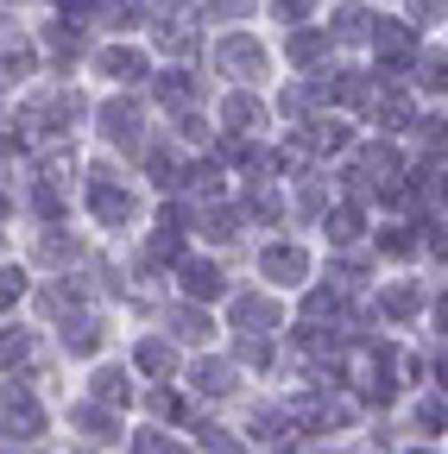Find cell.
Wrapping results in <instances>:
<instances>
[{
	"label": "cell",
	"mask_w": 448,
	"mask_h": 454,
	"mask_svg": "<svg viewBox=\"0 0 448 454\" xmlns=\"http://www.w3.org/2000/svg\"><path fill=\"white\" fill-rule=\"evenodd\" d=\"M64 348H70V354H95V348H101V328L83 316L76 328H64Z\"/></svg>",
	"instance_id": "ba28073f"
},
{
	"label": "cell",
	"mask_w": 448,
	"mask_h": 454,
	"mask_svg": "<svg viewBox=\"0 0 448 454\" xmlns=\"http://www.w3.org/2000/svg\"><path fill=\"white\" fill-rule=\"evenodd\" d=\"M322 51H328V38H316V32H297V38H291V57H297V64H316Z\"/></svg>",
	"instance_id": "9a60e30c"
},
{
	"label": "cell",
	"mask_w": 448,
	"mask_h": 454,
	"mask_svg": "<svg viewBox=\"0 0 448 454\" xmlns=\"http://www.w3.org/2000/svg\"><path fill=\"white\" fill-rule=\"evenodd\" d=\"M95 215H101L107 227H121V221L133 215V196H127V190H114V177H107V170L95 177Z\"/></svg>",
	"instance_id": "3957f363"
},
{
	"label": "cell",
	"mask_w": 448,
	"mask_h": 454,
	"mask_svg": "<svg viewBox=\"0 0 448 454\" xmlns=\"http://www.w3.org/2000/svg\"><path fill=\"white\" fill-rule=\"evenodd\" d=\"M215 64H221V70H234L240 82H253V76L265 70V51H259L247 32H228V38L215 44Z\"/></svg>",
	"instance_id": "6da1fadb"
},
{
	"label": "cell",
	"mask_w": 448,
	"mask_h": 454,
	"mask_svg": "<svg viewBox=\"0 0 448 454\" xmlns=\"http://www.w3.org/2000/svg\"><path fill=\"white\" fill-rule=\"evenodd\" d=\"M177 328H184V334H190V340H202V334H208V322H202V316H196V309H177Z\"/></svg>",
	"instance_id": "4316f807"
},
{
	"label": "cell",
	"mask_w": 448,
	"mask_h": 454,
	"mask_svg": "<svg viewBox=\"0 0 448 454\" xmlns=\"http://www.w3.org/2000/svg\"><path fill=\"white\" fill-rule=\"evenodd\" d=\"M253 215H278V196L271 190H253Z\"/></svg>",
	"instance_id": "f1b7e54d"
},
{
	"label": "cell",
	"mask_w": 448,
	"mask_h": 454,
	"mask_svg": "<svg viewBox=\"0 0 448 454\" xmlns=\"http://www.w3.org/2000/svg\"><path fill=\"white\" fill-rule=\"evenodd\" d=\"M215 184H221V164H196V170H190V190H202V196H208Z\"/></svg>",
	"instance_id": "603a6c76"
},
{
	"label": "cell",
	"mask_w": 448,
	"mask_h": 454,
	"mask_svg": "<svg viewBox=\"0 0 448 454\" xmlns=\"http://www.w3.org/2000/svg\"><path fill=\"white\" fill-rule=\"evenodd\" d=\"M417 76H423V89H448V57H423Z\"/></svg>",
	"instance_id": "e0dca14e"
},
{
	"label": "cell",
	"mask_w": 448,
	"mask_h": 454,
	"mask_svg": "<svg viewBox=\"0 0 448 454\" xmlns=\"http://www.w3.org/2000/svg\"><path fill=\"white\" fill-rule=\"evenodd\" d=\"M328 234H334V240H354V234H360V215H354V208H342V215L328 221Z\"/></svg>",
	"instance_id": "44dd1931"
},
{
	"label": "cell",
	"mask_w": 448,
	"mask_h": 454,
	"mask_svg": "<svg viewBox=\"0 0 448 454\" xmlns=\"http://www.w3.org/2000/svg\"><path fill=\"white\" fill-rule=\"evenodd\" d=\"M417 240H411V227H385V253H411Z\"/></svg>",
	"instance_id": "484cf974"
},
{
	"label": "cell",
	"mask_w": 448,
	"mask_h": 454,
	"mask_svg": "<svg viewBox=\"0 0 448 454\" xmlns=\"http://www.w3.org/2000/svg\"><path fill=\"white\" fill-rule=\"evenodd\" d=\"M95 397H101V404H127V397H133L127 372H121V366H101V372H95Z\"/></svg>",
	"instance_id": "8992f818"
},
{
	"label": "cell",
	"mask_w": 448,
	"mask_h": 454,
	"mask_svg": "<svg viewBox=\"0 0 448 454\" xmlns=\"http://www.w3.org/2000/svg\"><path fill=\"white\" fill-rule=\"evenodd\" d=\"M221 114H228V127H253V121H259V101H253V95H228V101H221Z\"/></svg>",
	"instance_id": "9c48e42d"
},
{
	"label": "cell",
	"mask_w": 448,
	"mask_h": 454,
	"mask_svg": "<svg viewBox=\"0 0 448 454\" xmlns=\"http://www.w3.org/2000/svg\"><path fill=\"white\" fill-rule=\"evenodd\" d=\"M385 309H391V316H411V309H417V291H411V284H398V291H385Z\"/></svg>",
	"instance_id": "d6986e66"
},
{
	"label": "cell",
	"mask_w": 448,
	"mask_h": 454,
	"mask_svg": "<svg viewBox=\"0 0 448 454\" xmlns=\"http://www.w3.org/2000/svg\"><path fill=\"white\" fill-rule=\"evenodd\" d=\"M196 385L221 397V391H228V385H234V372H228V366H196Z\"/></svg>",
	"instance_id": "2e32d148"
},
{
	"label": "cell",
	"mask_w": 448,
	"mask_h": 454,
	"mask_svg": "<svg viewBox=\"0 0 448 454\" xmlns=\"http://www.w3.org/2000/svg\"><path fill=\"white\" fill-rule=\"evenodd\" d=\"M442 7H448V0H411V13H417V20H436Z\"/></svg>",
	"instance_id": "f546056e"
},
{
	"label": "cell",
	"mask_w": 448,
	"mask_h": 454,
	"mask_svg": "<svg viewBox=\"0 0 448 454\" xmlns=\"http://www.w3.org/2000/svg\"><path fill=\"white\" fill-rule=\"evenodd\" d=\"M271 7H278V13H285V20H297V13L310 7V0H271Z\"/></svg>",
	"instance_id": "4dcf8cb0"
},
{
	"label": "cell",
	"mask_w": 448,
	"mask_h": 454,
	"mask_svg": "<svg viewBox=\"0 0 448 454\" xmlns=\"http://www.w3.org/2000/svg\"><path fill=\"white\" fill-rule=\"evenodd\" d=\"M76 423H83L95 442H114V417H107V411H95V404H89V411H76Z\"/></svg>",
	"instance_id": "5bb4252c"
},
{
	"label": "cell",
	"mask_w": 448,
	"mask_h": 454,
	"mask_svg": "<svg viewBox=\"0 0 448 454\" xmlns=\"http://www.w3.org/2000/svg\"><path fill=\"white\" fill-rule=\"evenodd\" d=\"M139 366H145V372H171V366H177V354L164 348V340H145V348H139Z\"/></svg>",
	"instance_id": "7c38bea8"
},
{
	"label": "cell",
	"mask_w": 448,
	"mask_h": 454,
	"mask_svg": "<svg viewBox=\"0 0 448 454\" xmlns=\"http://www.w3.org/2000/svg\"><path fill=\"white\" fill-rule=\"evenodd\" d=\"M158 101H177V107H184V101H190V76H164V82H158Z\"/></svg>",
	"instance_id": "ffe728a7"
},
{
	"label": "cell",
	"mask_w": 448,
	"mask_h": 454,
	"mask_svg": "<svg viewBox=\"0 0 448 454\" xmlns=\"http://www.w3.org/2000/svg\"><path fill=\"white\" fill-rule=\"evenodd\" d=\"M76 44H83V38H76L70 26H51V51H58V57H76Z\"/></svg>",
	"instance_id": "cb8c5ba5"
},
{
	"label": "cell",
	"mask_w": 448,
	"mask_h": 454,
	"mask_svg": "<svg viewBox=\"0 0 448 454\" xmlns=\"http://www.w3.org/2000/svg\"><path fill=\"white\" fill-rule=\"evenodd\" d=\"M303 271H310V259H303L297 247H271V253H265V278H278V284H297Z\"/></svg>",
	"instance_id": "277c9868"
},
{
	"label": "cell",
	"mask_w": 448,
	"mask_h": 454,
	"mask_svg": "<svg viewBox=\"0 0 448 454\" xmlns=\"http://www.w3.org/2000/svg\"><path fill=\"white\" fill-rule=\"evenodd\" d=\"M26 70H32V51H26V44H0V76L13 82V76H26Z\"/></svg>",
	"instance_id": "8fae6325"
},
{
	"label": "cell",
	"mask_w": 448,
	"mask_h": 454,
	"mask_svg": "<svg viewBox=\"0 0 448 454\" xmlns=\"http://www.w3.org/2000/svg\"><path fill=\"white\" fill-rule=\"evenodd\" d=\"M265 322H278L271 297H234V328H265Z\"/></svg>",
	"instance_id": "5b68a950"
},
{
	"label": "cell",
	"mask_w": 448,
	"mask_h": 454,
	"mask_svg": "<svg viewBox=\"0 0 448 454\" xmlns=\"http://www.w3.org/2000/svg\"><path fill=\"white\" fill-rule=\"evenodd\" d=\"M334 26H342V38H366V32H360V26H366L360 7H342V13H334Z\"/></svg>",
	"instance_id": "7402d4cb"
},
{
	"label": "cell",
	"mask_w": 448,
	"mask_h": 454,
	"mask_svg": "<svg viewBox=\"0 0 448 454\" xmlns=\"http://www.w3.org/2000/svg\"><path fill=\"white\" fill-rule=\"evenodd\" d=\"M133 454H177V448H171V442H164L158 429H145V435L133 442Z\"/></svg>",
	"instance_id": "d4e9b609"
},
{
	"label": "cell",
	"mask_w": 448,
	"mask_h": 454,
	"mask_svg": "<svg viewBox=\"0 0 448 454\" xmlns=\"http://www.w3.org/2000/svg\"><path fill=\"white\" fill-rule=\"evenodd\" d=\"M184 284H190V297H215L221 291V271L208 259H196V265H184Z\"/></svg>",
	"instance_id": "52a82bcc"
},
{
	"label": "cell",
	"mask_w": 448,
	"mask_h": 454,
	"mask_svg": "<svg viewBox=\"0 0 448 454\" xmlns=\"http://www.w3.org/2000/svg\"><path fill=\"white\" fill-rule=\"evenodd\" d=\"M20 291H26V271H0V309H7V303H20Z\"/></svg>",
	"instance_id": "ac0fdd59"
},
{
	"label": "cell",
	"mask_w": 448,
	"mask_h": 454,
	"mask_svg": "<svg viewBox=\"0 0 448 454\" xmlns=\"http://www.w3.org/2000/svg\"><path fill=\"white\" fill-rule=\"evenodd\" d=\"M0 215H7V196H0Z\"/></svg>",
	"instance_id": "d6a6232c"
},
{
	"label": "cell",
	"mask_w": 448,
	"mask_h": 454,
	"mask_svg": "<svg viewBox=\"0 0 448 454\" xmlns=\"http://www.w3.org/2000/svg\"><path fill=\"white\" fill-rule=\"evenodd\" d=\"M26 348H32V340H26L20 328H0V366H20V360H26Z\"/></svg>",
	"instance_id": "4fadbf2b"
},
{
	"label": "cell",
	"mask_w": 448,
	"mask_h": 454,
	"mask_svg": "<svg viewBox=\"0 0 448 454\" xmlns=\"http://www.w3.org/2000/svg\"><path fill=\"white\" fill-rule=\"evenodd\" d=\"M101 70H107V76H145L139 51H107V57H101Z\"/></svg>",
	"instance_id": "30bf717a"
},
{
	"label": "cell",
	"mask_w": 448,
	"mask_h": 454,
	"mask_svg": "<svg viewBox=\"0 0 448 454\" xmlns=\"http://www.w3.org/2000/svg\"><path fill=\"white\" fill-rule=\"evenodd\" d=\"M101 127H107L114 145H139V107L133 101H107L101 107Z\"/></svg>",
	"instance_id": "7a4b0ae2"
},
{
	"label": "cell",
	"mask_w": 448,
	"mask_h": 454,
	"mask_svg": "<svg viewBox=\"0 0 448 454\" xmlns=\"http://www.w3.org/2000/svg\"><path fill=\"white\" fill-rule=\"evenodd\" d=\"M44 309H51V316H64V309H76V291H44Z\"/></svg>",
	"instance_id": "83f0119b"
},
{
	"label": "cell",
	"mask_w": 448,
	"mask_h": 454,
	"mask_svg": "<svg viewBox=\"0 0 448 454\" xmlns=\"http://www.w3.org/2000/svg\"><path fill=\"white\" fill-rule=\"evenodd\" d=\"M64 7H89V0H64Z\"/></svg>",
	"instance_id": "1f68e13d"
}]
</instances>
